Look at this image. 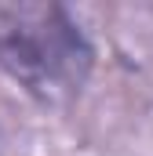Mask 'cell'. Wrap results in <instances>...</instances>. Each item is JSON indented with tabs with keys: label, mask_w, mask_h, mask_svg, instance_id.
I'll use <instances>...</instances> for the list:
<instances>
[{
	"label": "cell",
	"mask_w": 153,
	"mask_h": 156,
	"mask_svg": "<svg viewBox=\"0 0 153 156\" xmlns=\"http://www.w3.org/2000/svg\"><path fill=\"white\" fill-rule=\"evenodd\" d=\"M0 69L47 105L80 94L91 73V44L58 4L0 7Z\"/></svg>",
	"instance_id": "1"
}]
</instances>
